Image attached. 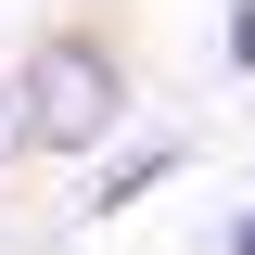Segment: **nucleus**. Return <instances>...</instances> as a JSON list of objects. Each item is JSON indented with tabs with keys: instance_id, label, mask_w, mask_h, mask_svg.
<instances>
[{
	"instance_id": "5",
	"label": "nucleus",
	"mask_w": 255,
	"mask_h": 255,
	"mask_svg": "<svg viewBox=\"0 0 255 255\" xmlns=\"http://www.w3.org/2000/svg\"><path fill=\"white\" fill-rule=\"evenodd\" d=\"M217 255H255V204H243V217H230V230H217Z\"/></svg>"
},
{
	"instance_id": "3",
	"label": "nucleus",
	"mask_w": 255,
	"mask_h": 255,
	"mask_svg": "<svg viewBox=\"0 0 255 255\" xmlns=\"http://www.w3.org/2000/svg\"><path fill=\"white\" fill-rule=\"evenodd\" d=\"M217 51H230V77H255V0H230V26H217Z\"/></svg>"
},
{
	"instance_id": "4",
	"label": "nucleus",
	"mask_w": 255,
	"mask_h": 255,
	"mask_svg": "<svg viewBox=\"0 0 255 255\" xmlns=\"http://www.w3.org/2000/svg\"><path fill=\"white\" fill-rule=\"evenodd\" d=\"M26 166V115H13V77H0V179Z\"/></svg>"
},
{
	"instance_id": "2",
	"label": "nucleus",
	"mask_w": 255,
	"mask_h": 255,
	"mask_svg": "<svg viewBox=\"0 0 255 255\" xmlns=\"http://www.w3.org/2000/svg\"><path fill=\"white\" fill-rule=\"evenodd\" d=\"M166 179H179V140H128V153L90 179V204H77V217H128V204H140V191H166Z\"/></svg>"
},
{
	"instance_id": "1",
	"label": "nucleus",
	"mask_w": 255,
	"mask_h": 255,
	"mask_svg": "<svg viewBox=\"0 0 255 255\" xmlns=\"http://www.w3.org/2000/svg\"><path fill=\"white\" fill-rule=\"evenodd\" d=\"M13 115H26V166H77V153H115V128L140 115V64H128L115 26L64 13L13 51Z\"/></svg>"
}]
</instances>
